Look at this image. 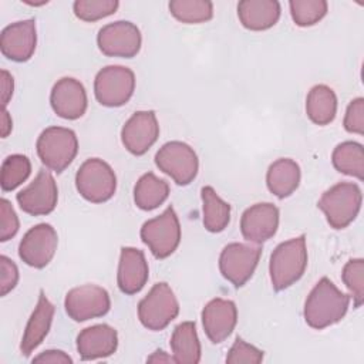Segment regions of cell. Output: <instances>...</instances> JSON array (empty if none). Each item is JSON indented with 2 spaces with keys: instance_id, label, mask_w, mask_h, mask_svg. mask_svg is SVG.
<instances>
[{
  "instance_id": "40",
  "label": "cell",
  "mask_w": 364,
  "mask_h": 364,
  "mask_svg": "<svg viewBox=\"0 0 364 364\" xmlns=\"http://www.w3.org/2000/svg\"><path fill=\"white\" fill-rule=\"evenodd\" d=\"M14 90V81L7 70H1V105L6 108Z\"/></svg>"
},
{
  "instance_id": "27",
  "label": "cell",
  "mask_w": 364,
  "mask_h": 364,
  "mask_svg": "<svg viewBox=\"0 0 364 364\" xmlns=\"http://www.w3.org/2000/svg\"><path fill=\"white\" fill-rule=\"evenodd\" d=\"M169 196V185L152 172L144 173L134 188V202L142 210L161 206Z\"/></svg>"
},
{
  "instance_id": "13",
  "label": "cell",
  "mask_w": 364,
  "mask_h": 364,
  "mask_svg": "<svg viewBox=\"0 0 364 364\" xmlns=\"http://www.w3.org/2000/svg\"><path fill=\"white\" fill-rule=\"evenodd\" d=\"M58 236L48 223H38L26 232L18 245L20 259L36 269L46 267L55 255Z\"/></svg>"
},
{
  "instance_id": "19",
  "label": "cell",
  "mask_w": 364,
  "mask_h": 364,
  "mask_svg": "<svg viewBox=\"0 0 364 364\" xmlns=\"http://www.w3.org/2000/svg\"><path fill=\"white\" fill-rule=\"evenodd\" d=\"M237 323V309L232 300L212 299L202 310V324L208 338L218 344L225 341Z\"/></svg>"
},
{
  "instance_id": "34",
  "label": "cell",
  "mask_w": 364,
  "mask_h": 364,
  "mask_svg": "<svg viewBox=\"0 0 364 364\" xmlns=\"http://www.w3.org/2000/svg\"><path fill=\"white\" fill-rule=\"evenodd\" d=\"M341 279L353 297L354 307H360L364 301V260H348L343 267Z\"/></svg>"
},
{
  "instance_id": "16",
  "label": "cell",
  "mask_w": 364,
  "mask_h": 364,
  "mask_svg": "<svg viewBox=\"0 0 364 364\" xmlns=\"http://www.w3.org/2000/svg\"><path fill=\"white\" fill-rule=\"evenodd\" d=\"M36 20L28 18L9 24L0 36V50L4 57L16 63L30 60L36 51Z\"/></svg>"
},
{
  "instance_id": "5",
  "label": "cell",
  "mask_w": 364,
  "mask_h": 364,
  "mask_svg": "<svg viewBox=\"0 0 364 364\" xmlns=\"http://www.w3.org/2000/svg\"><path fill=\"white\" fill-rule=\"evenodd\" d=\"M75 188L85 200L102 203L114 196L117 176L105 161L90 158L81 164L75 173Z\"/></svg>"
},
{
  "instance_id": "23",
  "label": "cell",
  "mask_w": 364,
  "mask_h": 364,
  "mask_svg": "<svg viewBox=\"0 0 364 364\" xmlns=\"http://www.w3.org/2000/svg\"><path fill=\"white\" fill-rule=\"evenodd\" d=\"M237 17L245 28L263 31L277 23L280 3L276 0H242L237 4Z\"/></svg>"
},
{
  "instance_id": "1",
  "label": "cell",
  "mask_w": 364,
  "mask_h": 364,
  "mask_svg": "<svg viewBox=\"0 0 364 364\" xmlns=\"http://www.w3.org/2000/svg\"><path fill=\"white\" fill-rule=\"evenodd\" d=\"M350 296L343 293L328 279L321 277L309 293L304 303V320L316 330L338 323L347 313Z\"/></svg>"
},
{
  "instance_id": "37",
  "label": "cell",
  "mask_w": 364,
  "mask_h": 364,
  "mask_svg": "<svg viewBox=\"0 0 364 364\" xmlns=\"http://www.w3.org/2000/svg\"><path fill=\"white\" fill-rule=\"evenodd\" d=\"M344 128L351 134H364V98H354L346 111L344 115Z\"/></svg>"
},
{
  "instance_id": "8",
  "label": "cell",
  "mask_w": 364,
  "mask_h": 364,
  "mask_svg": "<svg viewBox=\"0 0 364 364\" xmlns=\"http://www.w3.org/2000/svg\"><path fill=\"white\" fill-rule=\"evenodd\" d=\"M135 90V74L124 65H107L98 71L94 81V94L104 107L127 104Z\"/></svg>"
},
{
  "instance_id": "14",
  "label": "cell",
  "mask_w": 364,
  "mask_h": 364,
  "mask_svg": "<svg viewBox=\"0 0 364 364\" xmlns=\"http://www.w3.org/2000/svg\"><path fill=\"white\" fill-rule=\"evenodd\" d=\"M16 199L21 210L31 216L48 215L57 206L58 189L55 179L48 171L41 169L34 181L17 193Z\"/></svg>"
},
{
  "instance_id": "30",
  "label": "cell",
  "mask_w": 364,
  "mask_h": 364,
  "mask_svg": "<svg viewBox=\"0 0 364 364\" xmlns=\"http://www.w3.org/2000/svg\"><path fill=\"white\" fill-rule=\"evenodd\" d=\"M168 7L171 14L185 24H199L213 17V4L209 0H172Z\"/></svg>"
},
{
  "instance_id": "22",
  "label": "cell",
  "mask_w": 364,
  "mask_h": 364,
  "mask_svg": "<svg viewBox=\"0 0 364 364\" xmlns=\"http://www.w3.org/2000/svg\"><path fill=\"white\" fill-rule=\"evenodd\" d=\"M53 317H54V306L46 297V294L40 291L38 301L27 321L23 338H21V344H20V351L24 357H28L43 343V340L50 331Z\"/></svg>"
},
{
  "instance_id": "29",
  "label": "cell",
  "mask_w": 364,
  "mask_h": 364,
  "mask_svg": "<svg viewBox=\"0 0 364 364\" xmlns=\"http://www.w3.org/2000/svg\"><path fill=\"white\" fill-rule=\"evenodd\" d=\"M333 166L350 176L363 181L364 178V151L363 145L355 141H346L338 144L331 154Z\"/></svg>"
},
{
  "instance_id": "38",
  "label": "cell",
  "mask_w": 364,
  "mask_h": 364,
  "mask_svg": "<svg viewBox=\"0 0 364 364\" xmlns=\"http://www.w3.org/2000/svg\"><path fill=\"white\" fill-rule=\"evenodd\" d=\"M0 270H1V277H0L1 291H0V294L6 296L9 291H11L16 287V284L18 282V269L11 259L1 255L0 256Z\"/></svg>"
},
{
  "instance_id": "15",
  "label": "cell",
  "mask_w": 364,
  "mask_h": 364,
  "mask_svg": "<svg viewBox=\"0 0 364 364\" xmlns=\"http://www.w3.org/2000/svg\"><path fill=\"white\" fill-rule=\"evenodd\" d=\"M159 125L154 111H136L122 127L121 141L132 155H144L158 139Z\"/></svg>"
},
{
  "instance_id": "28",
  "label": "cell",
  "mask_w": 364,
  "mask_h": 364,
  "mask_svg": "<svg viewBox=\"0 0 364 364\" xmlns=\"http://www.w3.org/2000/svg\"><path fill=\"white\" fill-rule=\"evenodd\" d=\"M200 198L203 203V226L212 233L225 230L230 220V205L225 202L212 186H203L200 189Z\"/></svg>"
},
{
  "instance_id": "10",
  "label": "cell",
  "mask_w": 364,
  "mask_h": 364,
  "mask_svg": "<svg viewBox=\"0 0 364 364\" xmlns=\"http://www.w3.org/2000/svg\"><path fill=\"white\" fill-rule=\"evenodd\" d=\"M262 249L247 243H229L219 256V269L222 276L235 287H242L255 273Z\"/></svg>"
},
{
  "instance_id": "20",
  "label": "cell",
  "mask_w": 364,
  "mask_h": 364,
  "mask_svg": "<svg viewBox=\"0 0 364 364\" xmlns=\"http://www.w3.org/2000/svg\"><path fill=\"white\" fill-rule=\"evenodd\" d=\"M149 269L142 250L136 247H122L118 263L117 283L122 293L135 294L148 282Z\"/></svg>"
},
{
  "instance_id": "32",
  "label": "cell",
  "mask_w": 364,
  "mask_h": 364,
  "mask_svg": "<svg viewBox=\"0 0 364 364\" xmlns=\"http://www.w3.org/2000/svg\"><path fill=\"white\" fill-rule=\"evenodd\" d=\"M289 6L291 18L299 27L314 26L327 14L328 9L326 0H291Z\"/></svg>"
},
{
  "instance_id": "3",
  "label": "cell",
  "mask_w": 364,
  "mask_h": 364,
  "mask_svg": "<svg viewBox=\"0 0 364 364\" xmlns=\"http://www.w3.org/2000/svg\"><path fill=\"white\" fill-rule=\"evenodd\" d=\"M363 193L357 183L340 182L327 189L317 202L333 229L347 228L361 209Z\"/></svg>"
},
{
  "instance_id": "21",
  "label": "cell",
  "mask_w": 364,
  "mask_h": 364,
  "mask_svg": "<svg viewBox=\"0 0 364 364\" xmlns=\"http://www.w3.org/2000/svg\"><path fill=\"white\" fill-rule=\"evenodd\" d=\"M118 347L117 330L108 324H95L80 331L77 351L82 360H97L112 355Z\"/></svg>"
},
{
  "instance_id": "42",
  "label": "cell",
  "mask_w": 364,
  "mask_h": 364,
  "mask_svg": "<svg viewBox=\"0 0 364 364\" xmlns=\"http://www.w3.org/2000/svg\"><path fill=\"white\" fill-rule=\"evenodd\" d=\"M146 361H148V363H172V361L175 363L173 357L165 355V351H161V350L155 351L151 357H148Z\"/></svg>"
},
{
  "instance_id": "41",
  "label": "cell",
  "mask_w": 364,
  "mask_h": 364,
  "mask_svg": "<svg viewBox=\"0 0 364 364\" xmlns=\"http://www.w3.org/2000/svg\"><path fill=\"white\" fill-rule=\"evenodd\" d=\"M13 128V122L10 118V114L6 108H3L1 111V138H7L9 134L11 132Z\"/></svg>"
},
{
  "instance_id": "7",
  "label": "cell",
  "mask_w": 364,
  "mask_h": 364,
  "mask_svg": "<svg viewBox=\"0 0 364 364\" xmlns=\"http://www.w3.org/2000/svg\"><path fill=\"white\" fill-rule=\"evenodd\" d=\"M141 239L156 259L171 256L181 242V225L172 206L159 216L146 220L141 228Z\"/></svg>"
},
{
  "instance_id": "6",
  "label": "cell",
  "mask_w": 364,
  "mask_h": 364,
  "mask_svg": "<svg viewBox=\"0 0 364 364\" xmlns=\"http://www.w3.org/2000/svg\"><path fill=\"white\" fill-rule=\"evenodd\" d=\"M179 313V303L168 283L159 282L138 303V318L152 331L164 330Z\"/></svg>"
},
{
  "instance_id": "18",
  "label": "cell",
  "mask_w": 364,
  "mask_h": 364,
  "mask_svg": "<svg viewBox=\"0 0 364 364\" xmlns=\"http://www.w3.org/2000/svg\"><path fill=\"white\" fill-rule=\"evenodd\" d=\"M279 228V209L269 202L247 208L240 218L242 236L250 243H263L273 237Z\"/></svg>"
},
{
  "instance_id": "12",
  "label": "cell",
  "mask_w": 364,
  "mask_h": 364,
  "mask_svg": "<svg viewBox=\"0 0 364 364\" xmlns=\"http://www.w3.org/2000/svg\"><path fill=\"white\" fill-rule=\"evenodd\" d=\"M64 307L74 321H87L105 316L109 311L111 299L105 289L97 284H82L68 290Z\"/></svg>"
},
{
  "instance_id": "17",
  "label": "cell",
  "mask_w": 364,
  "mask_h": 364,
  "mask_svg": "<svg viewBox=\"0 0 364 364\" xmlns=\"http://www.w3.org/2000/svg\"><path fill=\"white\" fill-rule=\"evenodd\" d=\"M50 104L60 118L78 119L85 114L88 105L85 88L78 80L63 77L53 85Z\"/></svg>"
},
{
  "instance_id": "31",
  "label": "cell",
  "mask_w": 364,
  "mask_h": 364,
  "mask_svg": "<svg viewBox=\"0 0 364 364\" xmlns=\"http://www.w3.org/2000/svg\"><path fill=\"white\" fill-rule=\"evenodd\" d=\"M31 173V162L26 155L14 154L7 156L1 164L0 185L4 192L14 191Z\"/></svg>"
},
{
  "instance_id": "39",
  "label": "cell",
  "mask_w": 364,
  "mask_h": 364,
  "mask_svg": "<svg viewBox=\"0 0 364 364\" xmlns=\"http://www.w3.org/2000/svg\"><path fill=\"white\" fill-rule=\"evenodd\" d=\"M33 363H53V364H70L73 358L61 350H47L33 358Z\"/></svg>"
},
{
  "instance_id": "25",
  "label": "cell",
  "mask_w": 364,
  "mask_h": 364,
  "mask_svg": "<svg viewBox=\"0 0 364 364\" xmlns=\"http://www.w3.org/2000/svg\"><path fill=\"white\" fill-rule=\"evenodd\" d=\"M169 344L175 363L198 364L200 361V343L193 321L178 324L172 333Z\"/></svg>"
},
{
  "instance_id": "9",
  "label": "cell",
  "mask_w": 364,
  "mask_h": 364,
  "mask_svg": "<svg viewBox=\"0 0 364 364\" xmlns=\"http://www.w3.org/2000/svg\"><path fill=\"white\" fill-rule=\"evenodd\" d=\"M155 165L175 183L189 185L198 175L199 159L192 146L181 141L164 144L155 154Z\"/></svg>"
},
{
  "instance_id": "11",
  "label": "cell",
  "mask_w": 364,
  "mask_h": 364,
  "mask_svg": "<svg viewBox=\"0 0 364 364\" xmlns=\"http://www.w3.org/2000/svg\"><path fill=\"white\" fill-rule=\"evenodd\" d=\"M97 44L108 57H135L142 44L139 28L131 21H114L104 26L97 36Z\"/></svg>"
},
{
  "instance_id": "24",
  "label": "cell",
  "mask_w": 364,
  "mask_h": 364,
  "mask_svg": "<svg viewBox=\"0 0 364 364\" xmlns=\"http://www.w3.org/2000/svg\"><path fill=\"white\" fill-rule=\"evenodd\" d=\"M300 166L290 158H280L274 161L266 173V183L269 191L279 199L290 196L300 183Z\"/></svg>"
},
{
  "instance_id": "35",
  "label": "cell",
  "mask_w": 364,
  "mask_h": 364,
  "mask_svg": "<svg viewBox=\"0 0 364 364\" xmlns=\"http://www.w3.org/2000/svg\"><path fill=\"white\" fill-rule=\"evenodd\" d=\"M263 361V351L257 347L246 343L243 338L237 337L230 347L226 363L229 364H242V363H250V364H259Z\"/></svg>"
},
{
  "instance_id": "4",
  "label": "cell",
  "mask_w": 364,
  "mask_h": 364,
  "mask_svg": "<svg viewBox=\"0 0 364 364\" xmlns=\"http://www.w3.org/2000/svg\"><path fill=\"white\" fill-rule=\"evenodd\" d=\"M36 148L40 161L48 169L60 173L77 156L78 139L70 128L48 127L40 134Z\"/></svg>"
},
{
  "instance_id": "2",
  "label": "cell",
  "mask_w": 364,
  "mask_h": 364,
  "mask_svg": "<svg viewBox=\"0 0 364 364\" xmlns=\"http://www.w3.org/2000/svg\"><path fill=\"white\" fill-rule=\"evenodd\" d=\"M307 267L306 236L300 235L276 246L270 256L269 273L272 286L282 291L294 284Z\"/></svg>"
},
{
  "instance_id": "33",
  "label": "cell",
  "mask_w": 364,
  "mask_h": 364,
  "mask_svg": "<svg viewBox=\"0 0 364 364\" xmlns=\"http://www.w3.org/2000/svg\"><path fill=\"white\" fill-rule=\"evenodd\" d=\"M118 6L117 0H77L73 4V10L80 20L92 23L114 14Z\"/></svg>"
},
{
  "instance_id": "26",
  "label": "cell",
  "mask_w": 364,
  "mask_h": 364,
  "mask_svg": "<svg viewBox=\"0 0 364 364\" xmlns=\"http://www.w3.org/2000/svg\"><path fill=\"white\" fill-rule=\"evenodd\" d=\"M306 114L317 125L333 122L337 114L336 92L328 85H314L306 98Z\"/></svg>"
},
{
  "instance_id": "36",
  "label": "cell",
  "mask_w": 364,
  "mask_h": 364,
  "mask_svg": "<svg viewBox=\"0 0 364 364\" xmlns=\"http://www.w3.org/2000/svg\"><path fill=\"white\" fill-rule=\"evenodd\" d=\"M20 222L17 213L14 212L10 200L6 198L0 199V240L7 242L14 237L18 232Z\"/></svg>"
}]
</instances>
